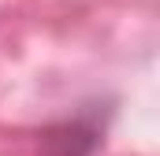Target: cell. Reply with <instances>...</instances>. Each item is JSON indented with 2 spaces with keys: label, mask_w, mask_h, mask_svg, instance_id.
<instances>
[{
  "label": "cell",
  "mask_w": 160,
  "mask_h": 156,
  "mask_svg": "<svg viewBox=\"0 0 160 156\" xmlns=\"http://www.w3.org/2000/svg\"><path fill=\"white\" fill-rule=\"evenodd\" d=\"M101 138H104V115L97 112V104H89L86 112L41 130V153L45 156H93Z\"/></svg>",
  "instance_id": "obj_1"
}]
</instances>
